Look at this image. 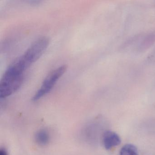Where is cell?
Returning <instances> with one entry per match:
<instances>
[{"mask_svg": "<svg viewBox=\"0 0 155 155\" xmlns=\"http://www.w3.org/2000/svg\"><path fill=\"white\" fill-rule=\"evenodd\" d=\"M48 38L43 37L35 41L21 56L28 68L41 58L49 45Z\"/></svg>", "mask_w": 155, "mask_h": 155, "instance_id": "cell-3", "label": "cell"}, {"mask_svg": "<svg viewBox=\"0 0 155 155\" xmlns=\"http://www.w3.org/2000/svg\"><path fill=\"white\" fill-rule=\"evenodd\" d=\"M23 80V72L11 64L0 81V97L4 98L15 93L21 87Z\"/></svg>", "mask_w": 155, "mask_h": 155, "instance_id": "cell-1", "label": "cell"}, {"mask_svg": "<svg viewBox=\"0 0 155 155\" xmlns=\"http://www.w3.org/2000/svg\"><path fill=\"white\" fill-rule=\"evenodd\" d=\"M68 69L67 65L60 66L49 73L42 83L41 87L32 97V101H37L49 93L57 81L65 74Z\"/></svg>", "mask_w": 155, "mask_h": 155, "instance_id": "cell-2", "label": "cell"}, {"mask_svg": "<svg viewBox=\"0 0 155 155\" xmlns=\"http://www.w3.org/2000/svg\"><path fill=\"white\" fill-rule=\"evenodd\" d=\"M0 155H8V152L5 148H1L0 150Z\"/></svg>", "mask_w": 155, "mask_h": 155, "instance_id": "cell-7", "label": "cell"}, {"mask_svg": "<svg viewBox=\"0 0 155 155\" xmlns=\"http://www.w3.org/2000/svg\"><path fill=\"white\" fill-rule=\"evenodd\" d=\"M49 139V133L45 130H39L35 135V140L40 146H43L47 145L48 143Z\"/></svg>", "mask_w": 155, "mask_h": 155, "instance_id": "cell-5", "label": "cell"}, {"mask_svg": "<svg viewBox=\"0 0 155 155\" xmlns=\"http://www.w3.org/2000/svg\"><path fill=\"white\" fill-rule=\"evenodd\" d=\"M121 143V139L118 135L114 131L107 130L103 135V143L106 149H110L119 146Z\"/></svg>", "mask_w": 155, "mask_h": 155, "instance_id": "cell-4", "label": "cell"}, {"mask_svg": "<svg viewBox=\"0 0 155 155\" xmlns=\"http://www.w3.org/2000/svg\"><path fill=\"white\" fill-rule=\"evenodd\" d=\"M120 155H139V153L136 146L132 144H127L121 148Z\"/></svg>", "mask_w": 155, "mask_h": 155, "instance_id": "cell-6", "label": "cell"}]
</instances>
